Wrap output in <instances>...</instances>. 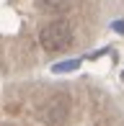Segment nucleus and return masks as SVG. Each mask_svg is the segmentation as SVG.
<instances>
[{"label":"nucleus","instance_id":"3","mask_svg":"<svg viewBox=\"0 0 124 126\" xmlns=\"http://www.w3.org/2000/svg\"><path fill=\"white\" fill-rule=\"evenodd\" d=\"M70 3L72 0H41V5L47 10H65V8H70Z\"/></svg>","mask_w":124,"mask_h":126},{"label":"nucleus","instance_id":"4","mask_svg":"<svg viewBox=\"0 0 124 126\" xmlns=\"http://www.w3.org/2000/svg\"><path fill=\"white\" fill-rule=\"evenodd\" d=\"M114 31H122L124 33V21H114Z\"/></svg>","mask_w":124,"mask_h":126},{"label":"nucleus","instance_id":"2","mask_svg":"<svg viewBox=\"0 0 124 126\" xmlns=\"http://www.w3.org/2000/svg\"><path fill=\"white\" fill-rule=\"evenodd\" d=\"M80 62L83 59H67V62H60V64H54L52 67V72H72V70H78V67H80Z\"/></svg>","mask_w":124,"mask_h":126},{"label":"nucleus","instance_id":"5","mask_svg":"<svg viewBox=\"0 0 124 126\" xmlns=\"http://www.w3.org/2000/svg\"><path fill=\"white\" fill-rule=\"evenodd\" d=\"M122 80H124V72H122Z\"/></svg>","mask_w":124,"mask_h":126},{"label":"nucleus","instance_id":"1","mask_svg":"<svg viewBox=\"0 0 124 126\" xmlns=\"http://www.w3.org/2000/svg\"><path fill=\"white\" fill-rule=\"evenodd\" d=\"M39 44H41V49H47V51H65V49H70V44H72V26L67 23L65 18L49 21V23L39 31Z\"/></svg>","mask_w":124,"mask_h":126}]
</instances>
